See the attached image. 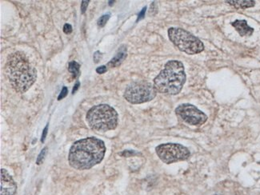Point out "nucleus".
<instances>
[{
	"instance_id": "nucleus-1",
	"label": "nucleus",
	"mask_w": 260,
	"mask_h": 195,
	"mask_svg": "<svg viewBox=\"0 0 260 195\" xmlns=\"http://www.w3.org/2000/svg\"><path fill=\"white\" fill-rule=\"evenodd\" d=\"M106 154L103 141L96 137L83 138L76 141L70 147L68 162L75 170H90L102 161Z\"/></svg>"
},
{
	"instance_id": "nucleus-2",
	"label": "nucleus",
	"mask_w": 260,
	"mask_h": 195,
	"mask_svg": "<svg viewBox=\"0 0 260 195\" xmlns=\"http://www.w3.org/2000/svg\"><path fill=\"white\" fill-rule=\"evenodd\" d=\"M5 71L11 87L18 93H25L37 79V70L28 58L21 51H16L7 57Z\"/></svg>"
},
{
	"instance_id": "nucleus-3",
	"label": "nucleus",
	"mask_w": 260,
	"mask_h": 195,
	"mask_svg": "<svg viewBox=\"0 0 260 195\" xmlns=\"http://www.w3.org/2000/svg\"><path fill=\"white\" fill-rule=\"evenodd\" d=\"M185 68L178 60H170L154 79L156 91L161 94L176 96L186 83Z\"/></svg>"
},
{
	"instance_id": "nucleus-4",
	"label": "nucleus",
	"mask_w": 260,
	"mask_h": 195,
	"mask_svg": "<svg viewBox=\"0 0 260 195\" xmlns=\"http://www.w3.org/2000/svg\"><path fill=\"white\" fill-rule=\"evenodd\" d=\"M86 119L92 130L106 132L117 128L119 115L112 106L99 104L88 110Z\"/></svg>"
},
{
	"instance_id": "nucleus-5",
	"label": "nucleus",
	"mask_w": 260,
	"mask_h": 195,
	"mask_svg": "<svg viewBox=\"0 0 260 195\" xmlns=\"http://www.w3.org/2000/svg\"><path fill=\"white\" fill-rule=\"evenodd\" d=\"M168 37L179 51L188 55H196L204 50V45L198 37L182 28H169Z\"/></svg>"
},
{
	"instance_id": "nucleus-6",
	"label": "nucleus",
	"mask_w": 260,
	"mask_h": 195,
	"mask_svg": "<svg viewBox=\"0 0 260 195\" xmlns=\"http://www.w3.org/2000/svg\"><path fill=\"white\" fill-rule=\"evenodd\" d=\"M155 86L147 82H135L127 87L124 97L131 104H141L150 102L157 95Z\"/></svg>"
},
{
	"instance_id": "nucleus-7",
	"label": "nucleus",
	"mask_w": 260,
	"mask_h": 195,
	"mask_svg": "<svg viewBox=\"0 0 260 195\" xmlns=\"http://www.w3.org/2000/svg\"><path fill=\"white\" fill-rule=\"evenodd\" d=\"M158 157L166 164L185 161L190 157V151L186 146L178 143H163L156 148Z\"/></svg>"
},
{
	"instance_id": "nucleus-8",
	"label": "nucleus",
	"mask_w": 260,
	"mask_h": 195,
	"mask_svg": "<svg viewBox=\"0 0 260 195\" xmlns=\"http://www.w3.org/2000/svg\"><path fill=\"white\" fill-rule=\"evenodd\" d=\"M175 114L179 119L189 125H203L207 120V115L192 104H180L175 109Z\"/></svg>"
},
{
	"instance_id": "nucleus-9",
	"label": "nucleus",
	"mask_w": 260,
	"mask_h": 195,
	"mask_svg": "<svg viewBox=\"0 0 260 195\" xmlns=\"http://www.w3.org/2000/svg\"><path fill=\"white\" fill-rule=\"evenodd\" d=\"M1 181H0V195H15L17 191V185L11 174L3 168L1 169Z\"/></svg>"
},
{
	"instance_id": "nucleus-10",
	"label": "nucleus",
	"mask_w": 260,
	"mask_h": 195,
	"mask_svg": "<svg viewBox=\"0 0 260 195\" xmlns=\"http://www.w3.org/2000/svg\"><path fill=\"white\" fill-rule=\"evenodd\" d=\"M231 25L235 28V30L241 36H251L254 32V29L249 27L248 22L246 20H235Z\"/></svg>"
},
{
	"instance_id": "nucleus-11",
	"label": "nucleus",
	"mask_w": 260,
	"mask_h": 195,
	"mask_svg": "<svg viewBox=\"0 0 260 195\" xmlns=\"http://www.w3.org/2000/svg\"><path fill=\"white\" fill-rule=\"evenodd\" d=\"M127 55H128L127 47L125 46H121L116 55H115V57L112 58L111 61L107 64V67L115 68L120 66L126 59Z\"/></svg>"
},
{
	"instance_id": "nucleus-12",
	"label": "nucleus",
	"mask_w": 260,
	"mask_h": 195,
	"mask_svg": "<svg viewBox=\"0 0 260 195\" xmlns=\"http://www.w3.org/2000/svg\"><path fill=\"white\" fill-rule=\"evenodd\" d=\"M229 4L235 6L236 9H246L256 5L255 1H226Z\"/></svg>"
},
{
	"instance_id": "nucleus-13",
	"label": "nucleus",
	"mask_w": 260,
	"mask_h": 195,
	"mask_svg": "<svg viewBox=\"0 0 260 195\" xmlns=\"http://www.w3.org/2000/svg\"><path fill=\"white\" fill-rule=\"evenodd\" d=\"M79 69H80V65L77 62L71 61L69 63L68 71L71 73V74H74L75 78L79 75Z\"/></svg>"
},
{
	"instance_id": "nucleus-14",
	"label": "nucleus",
	"mask_w": 260,
	"mask_h": 195,
	"mask_svg": "<svg viewBox=\"0 0 260 195\" xmlns=\"http://www.w3.org/2000/svg\"><path fill=\"white\" fill-rule=\"evenodd\" d=\"M110 17H111V15H110V14H106V15H102V16L98 19V21H97V24H98V27H99V28H103V27L107 24V21H108Z\"/></svg>"
},
{
	"instance_id": "nucleus-15",
	"label": "nucleus",
	"mask_w": 260,
	"mask_h": 195,
	"mask_svg": "<svg viewBox=\"0 0 260 195\" xmlns=\"http://www.w3.org/2000/svg\"><path fill=\"white\" fill-rule=\"evenodd\" d=\"M47 147H45L42 150L40 154L38 155V158H37L36 164L37 165H40L41 163H43V160H44L45 156L47 155Z\"/></svg>"
},
{
	"instance_id": "nucleus-16",
	"label": "nucleus",
	"mask_w": 260,
	"mask_h": 195,
	"mask_svg": "<svg viewBox=\"0 0 260 195\" xmlns=\"http://www.w3.org/2000/svg\"><path fill=\"white\" fill-rule=\"evenodd\" d=\"M67 94H68V89H67V87H63L62 91H61L60 96L58 97V100H62L63 98H64L67 96Z\"/></svg>"
},
{
	"instance_id": "nucleus-17",
	"label": "nucleus",
	"mask_w": 260,
	"mask_h": 195,
	"mask_svg": "<svg viewBox=\"0 0 260 195\" xmlns=\"http://www.w3.org/2000/svg\"><path fill=\"white\" fill-rule=\"evenodd\" d=\"M102 55L100 51H96L93 56V60H94L95 64H98V62L102 60Z\"/></svg>"
},
{
	"instance_id": "nucleus-18",
	"label": "nucleus",
	"mask_w": 260,
	"mask_h": 195,
	"mask_svg": "<svg viewBox=\"0 0 260 195\" xmlns=\"http://www.w3.org/2000/svg\"><path fill=\"white\" fill-rule=\"evenodd\" d=\"M135 155H139V153L134 151H124V152L120 153V155L124 156V157H130V156Z\"/></svg>"
},
{
	"instance_id": "nucleus-19",
	"label": "nucleus",
	"mask_w": 260,
	"mask_h": 195,
	"mask_svg": "<svg viewBox=\"0 0 260 195\" xmlns=\"http://www.w3.org/2000/svg\"><path fill=\"white\" fill-rule=\"evenodd\" d=\"M64 32L65 34H70L72 32V26L69 24H66L64 27Z\"/></svg>"
},
{
	"instance_id": "nucleus-20",
	"label": "nucleus",
	"mask_w": 260,
	"mask_h": 195,
	"mask_svg": "<svg viewBox=\"0 0 260 195\" xmlns=\"http://www.w3.org/2000/svg\"><path fill=\"white\" fill-rule=\"evenodd\" d=\"M107 66H100L96 68V72L98 73L99 74H104L105 72H107Z\"/></svg>"
},
{
	"instance_id": "nucleus-21",
	"label": "nucleus",
	"mask_w": 260,
	"mask_h": 195,
	"mask_svg": "<svg viewBox=\"0 0 260 195\" xmlns=\"http://www.w3.org/2000/svg\"><path fill=\"white\" fill-rule=\"evenodd\" d=\"M90 1H82L81 2V12L82 14H84L86 12V10L88 9V4H89Z\"/></svg>"
},
{
	"instance_id": "nucleus-22",
	"label": "nucleus",
	"mask_w": 260,
	"mask_h": 195,
	"mask_svg": "<svg viewBox=\"0 0 260 195\" xmlns=\"http://www.w3.org/2000/svg\"><path fill=\"white\" fill-rule=\"evenodd\" d=\"M47 130H48V124L46 126V128L43 130V134H42V138H41V142H44L45 139L47 138Z\"/></svg>"
},
{
	"instance_id": "nucleus-23",
	"label": "nucleus",
	"mask_w": 260,
	"mask_h": 195,
	"mask_svg": "<svg viewBox=\"0 0 260 195\" xmlns=\"http://www.w3.org/2000/svg\"><path fill=\"white\" fill-rule=\"evenodd\" d=\"M146 11H147V7H144V8L141 11V12L139 13V15H138V19H137V21H139L140 19L144 18V16H145Z\"/></svg>"
},
{
	"instance_id": "nucleus-24",
	"label": "nucleus",
	"mask_w": 260,
	"mask_h": 195,
	"mask_svg": "<svg viewBox=\"0 0 260 195\" xmlns=\"http://www.w3.org/2000/svg\"><path fill=\"white\" fill-rule=\"evenodd\" d=\"M79 86H80V83H79V81L77 82L76 84H75V86H74V87H73L72 90V94L74 95V94L75 93V92H77V90L79 89Z\"/></svg>"
},
{
	"instance_id": "nucleus-25",
	"label": "nucleus",
	"mask_w": 260,
	"mask_h": 195,
	"mask_svg": "<svg viewBox=\"0 0 260 195\" xmlns=\"http://www.w3.org/2000/svg\"></svg>"
}]
</instances>
